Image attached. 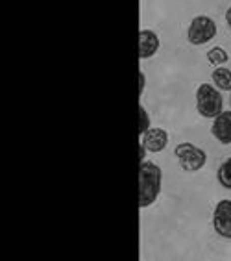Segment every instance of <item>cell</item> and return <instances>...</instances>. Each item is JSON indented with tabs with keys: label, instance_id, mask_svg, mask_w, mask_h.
Segmentation results:
<instances>
[{
	"label": "cell",
	"instance_id": "7",
	"mask_svg": "<svg viewBox=\"0 0 231 261\" xmlns=\"http://www.w3.org/2000/svg\"><path fill=\"white\" fill-rule=\"evenodd\" d=\"M211 134L222 145H231V111H222L216 119H213Z\"/></svg>",
	"mask_w": 231,
	"mask_h": 261
},
{
	"label": "cell",
	"instance_id": "8",
	"mask_svg": "<svg viewBox=\"0 0 231 261\" xmlns=\"http://www.w3.org/2000/svg\"><path fill=\"white\" fill-rule=\"evenodd\" d=\"M159 50V37L156 32L141 30L139 32V58L148 60L152 56H156Z\"/></svg>",
	"mask_w": 231,
	"mask_h": 261
},
{
	"label": "cell",
	"instance_id": "2",
	"mask_svg": "<svg viewBox=\"0 0 231 261\" xmlns=\"http://www.w3.org/2000/svg\"><path fill=\"white\" fill-rule=\"evenodd\" d=\"M196 110L206 119H216L224 111V98L216 86L201 84L196 89Z\"/></svg>",
	"mask_w": 231,
	"mask_h": 261
},
{
	"label": "cell",
	"instance_id": "15",
	"mask_svg": "<svg viewBox=\"0 0 231 261\" xmlns=\"http://www.w3.org/2000/svg\"><path fill=\"white\" fill-rule=\"evenodd\" d=\"M226 22H227V26L231 28V6H229V10L226 11Z\"/></svg>",
	"mask_w": 231,
	"mask_h": 261
},
{
	"label": "cell",
	"instance_id": "11",
	"mask_svg": "<svg viewBox=\"0 0 231 261\" xmlns=\"http://www.w3.org/2000/svg\"><path fill=\"white\" fill-rule=\"evenodd\" d=\"M207 60H209L211 65H224V63L229 61V56H227V52L222 46H215V48L207 52Z\"/></svg>",
	"mask_w": 231,
	"mask_h": 261
},
{
	"label": "cell",
	"instance_id": "1",
	"mask_svg": "<svg viewBox=\"0 0 231 261\" xmlns=\"http://www.w3.org/2000/svg\"><path fill=\"white\" fill-rule=\"evenodd\" d=\"M163 186V171L154 161H141L139 165V206L148 207L157 200Z\"/></svg>",
	"mask_w": 231,
	"mask_h": 261
},
{
	"label": "cell",
	"instance_id": "16",
	"mask_svg": "<svg viewBox=\"0 0 231 261\" xmlns=\"http://www.w3.org/2000/svg\"><path fill=\"white\" fill-rule=\"evenodd\" d=\"M229 106H231V98H229Z\"/></svg>",
	"mask_w": 231,
	"mask_h": 261
},
{
	"label": "cell",
	"instance_id": "9",
	"mask_svg": "<svg viewBox=\"0 0 231 261\" xmlns=\"http://www.w3.org/2000/svg\"><path fill=\"white\" fill-rule=\"evenodd\" d=\"M213 84H215L216 87L220 91H231V70L226 69V67H216L215 70H213Z\"/></svg>",
	"mask_w": 231,
	"mask_h": 261
},
{
	"label": "cell",
	"instance_id": "5",
	"mask_svg": "<svg viewBox=\"0 0 231 261\" xmlns=\"http://www.w3.org/2000/svg\"><path fill=\"white\" fill-rule=\"evenodd\" d=\"M213 228L220 237L231 239V200H220L213 211Z\"/></svg>",
	"mask_w": 231,
	"mask_h": 261
},
{
	"label": "cell",
	"instance_id": "6",
	"mask_svg": "<svg viewBox=\"0 0 231 261\" xmlns=\"http://www.w3.org/2000/svg\"><path fill=\"white\" fill-rule=\"evenodd\" d=\"M141 143L148 152L157 154V152L165 150L166 145H168V132L163 130V128H152L150 126L141 136Z\"/></svg>",
	"mask_w": 231,
	"mask_h": 261
},
{
	"label": "cell",
	"instance_id": "14",
	"mask_svg": "<svg viewBox=\"0 0 231 261\" xmlns=\"http://www.w3.org/2000/svg\"><path fill=\"white\" fill-rule=\"evenodd\" d=\"M146 148H145V145H142V143H139V160L141 161H145V156H146Z\"/></svg>",
	"mask_w": 231,
	"mask_h": 261
},
{
	"label": "cell",
	"instance_id": "13",
	"mask_svg": "<svg viewBox=\"0 0 231 261\" xmlns=\"http://www.w3.org/2000/svg\"><path fill=\"white\" fill-rule=\"evenodd\" d=\"M145 84H146V78H145V72L139 70V95L145 93Z\"/></svg>",
	"mask_w": 231,
	"mask_h": 261
},
{
	"label": "cell",
	"instance_id": "12",
	"mask_svg": "<svg viewBox=\"0 0 231 261\" xmlns=\"http://www.w3.org/2000/svg\"><path fill=\"white\" fill-rule=\"evenodd\" d=\"M139 113H141V124H139V136H142L148 128H150V115H148V111H146L145 106H139Z\"/></svg>",
	"mask_w": 231,
	"mask_h": 261
},
{
	"label": "cell",
	"instance_id": "10",
	"mask_svg": "<svg viewBox=\"0 0 231 261\" xmlns=\"http://www.w3.org/2000/svg\"><path fill=\"white\" fill-rule=\"evenodd\" d=\"M216 180L220 184L224 189L231 191V158H227L220 167H218V171H216Z\"/></svg>",
	"mask_w": 231,
	"mask_h": 261
},
{
	"label": "cell",
	"instance_id": "4",
	"mask_svg": "<svg viewBox=\"0 0 231 261\" xmlns=\"http://www.w3.org/2000/svg\"><path fill=\"white\" fill-rule=\"evenodd\" d=\"M216 35V22L207 15H196L189 24L187 30V39L194 46L206 45Z\"/></svg>",
	"mask_w": 231,
	"mask_h": 261
},
{
	"label": "cell",
	"instance_id": "3",
	"mask_svg": "<svg viewBox=\"0 0 231 261\" xmlns=\"http://www.w3.org/2000/svg\"><path fill=\"white\" fill-rule=\"evenodd\" d=\"M174 154H176L178 161H180V167L185 172L200 171V169H204L207 163L206 152L201 150L200 146L189 143V141H187V143H180V145L176 146Z\"/></svg>",
	"mask_w": 231,
	"mask_h": 261
}]
</instances>
